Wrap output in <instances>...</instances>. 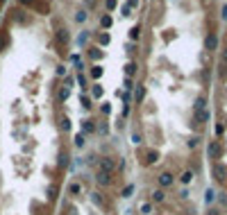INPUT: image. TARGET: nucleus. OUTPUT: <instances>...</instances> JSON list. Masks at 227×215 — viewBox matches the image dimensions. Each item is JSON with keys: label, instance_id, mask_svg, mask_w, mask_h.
Segmentation results:
<instances>
[{"label": "nucleus", "instance_id": "1", "mask_svg": "<svg viewBox=\"0 0 227 215\" xmlns=\"http://www.w3.org/2000/svg\"><path fill=\"white\" fill-rule=\"evenodd\" d=\"M55 41H57V45H66V43L71 41L68 30H64V27H61V30H57V32H55Z\"/></svg>", "mask_w": 227, "mask_h": 215}, {"label": "nucleus", "instance_id": "2", "mask_svg": "<svg viewBox=\"0 0 227 215\" xmlns=\"http://www.w3.org/2000/svg\"><path fill=\"white\" fill-rule=\"evenodd\" d=\"M220 152H223L220 143H218V141H211V143H209V147H207V154H209L211 159H220Z\"/></svg>", "mask_w": 227, "mask_h": 215}, {"label": "nucleus", "instance_id": "3", "mask_svg": "<svg viewBox=\"0 0 227 215\" xmlns=\"http://www.w3.org/2000/svg\"><path fill=\"white\" fill-rule=\"evenodd\" d=\"M96 179H98V183H100V186H109V183H111V172L100 170V172L96 174Z\"/></svg>", "mask_w": 227, "mask_h": 215}, {"label": "nucleus", "instance_id": "4", "mask_svg": "<svg viewBox=\"0 0 227 215\" xmlns=\"http://www.w3.org/2000/svg\"><path fill=\"white\" fill-rule=\"evenodd\" d=\"M204 48H207V50H216V48H218V36L209 34V36L204 38Z\"/></svg>", "mask_w": 227, "mask_h": 215}, {"label": "nucleus", "instance_id": "5", "mask_svg": "<svg viewBox=\"0 0 227 215\" xmlns=\"http://www.w3.org/2000/svg\"><path fill=\"white\" fill-rule=\"evenodd\" d=\"M114 165H116V163H114L111 156H105V159L100 161V168L105 170V172H114Z\"/></svg>", "mask_w": 227, "mask_h": 215}, {"label": "nucleus", "instance_id": "6", "mask_svg": "<svg viewBox=\"0 0 227 215\" xmlns=\"http://www.w3.org/2000/svg\"><path fill=\"white\" fill-rule=\"evenodd\" d=\"M159 183H161V186H170V183H173V174H170V172H161V174H159Z\"/></svg>", "mask_w": 227, "mask_h": 215}, {"label": "nucleus", "instance_id": "7", "mask_svg": "<svg viewBox=\"0 0 227 215\" xmlns=\"http://www.w3.org/2000/svg\"><path fill=\"white\" fill-rule=\"evenodd\" d=\"M89 57H91V59H96V61H98V59H102V57H105V52H102V50H100V48H91V52H89Z\"/></svg>", "mask_w": 227, "mask_h": 215}, {"label": "nucleus", "instance_id": "8", "mask_svg": "<svg viewBox=\"0 0 227 215\" xmlns=\"http://www.w3.org/2000/svg\"><path fill=\"white\" fill-rule=\"evenodd\" d=\"M68 93H71V79H68V82H66V86H64V89L59 91V100L64 102V100H66V97H68Z\"/></svg>", "mask_w": 227, "mask_h": 215}, {"label": "nucleus", "instance_id": "9", "mask_svg": "<svg viewBox=\"0 0 227 215\" xmlns=\"http://www.w3.org/2000/svg\"><path fill=\"white\" fill-rule=\"evenodd\" d=\"M109 41H111V36H109L107 32H102V34H98V43H100V45H107Z\"/></svg>", "mask_w": 227, "mask_h": 215}, {"label": "nucleus", "instance_id": "10", "mask_svg": "<svg viewBox=\"0 0 227 215\" xmlns=\"http://www.w3.org/2000/svg\"><path fill=\"white\" fill-rule=\"evenodd\" d=\"M145 97V86H136V102H143Z\"/></svg>", "mask_w": 227, "mask_h": 215}, {"label": "nucleus", "instance_id": "11", "mask_svg": "<svg viewBox=\"0 0 227 215\" xmlns=\"http://www.w3.org/2000/svg\"><path fill=\"white\" fill-rule=\"evenodd\" d=\"M82 129L87 131V134H91V131H96V125H93L91 120H84V125H82Z\"/></svg>", "mask_w": 227, "mask_h": 215}, {"label": "nucleus", "instance_id": "12", "mask_svg": "<svg viewBox=\"0 0 227 215\" xmlns=\"http://www.w3.org/2000/svg\"><path fill=\"white\" fill-rule=\"evenodd\" d=\"M204 104H207L204 97H198V100H195V113L198 111H204Z\"/></svg>", "mask_w": 227, "mask_h": 215}, {"label": "nucleus", "instance_id": "13", "mask_svg": "<svg viewBox=\"0 0 227 215\" xmlns=\"http://www.w3.org/2000/svg\"><path fill=\"white\" fill-rule=\"evenodd\" d=\"M157 159H159L157 152H148V154H145V163H155Z\"/></svg>", "mask_w": 227, "mask_h": 215}, {"label": "nucleus", "instance_id": "14", "mask_svg": "<svg viewBox=\"0 0 227 215\" xmlns=\"http://www.w3.org/2000/svg\"><path fill=\"white\" fill-rule=\"evenodd\" d=\"M59 127H61V131H71V120H68V118H61Z\"/></svg>", "mask_w": 227, "mask_h": 215}, {"label": "nucleus", "instance_id": "15", "mask_svg": "<svg viewBox=\"0 0 227 215\" xmlns=\"http://www.w3.org/2000/svg\"><path fill=\"white\" fill-rule=\"evenodd\" d=\"M136 68H139V66H136L134 61H129V64H127V68H125V73H127V75H134V73H136Z\"/></svg>", "mask_w": 227, "mask_h": 215}, {"label": "nucleus", "instance_id": "16", "mask_svg": "<svg viewBox=\"0 0 227 215\" xmlns=\"http://www.w3.org/2000/svg\"><path fill=\"white\" fill-rule=\"evenodd\" d=\"M100 75H102V68H100V66H93V70H91V77H93V79H98Z\"/></svg>", "mask_w": 227, "mask_h": 215}, {"label": "nucleus", "instance_id": "17", "mask_svg": "<svg viewBox=\"0 0 227 215\" xmlns=\"http://www.w3.org/2000/svg\"><path fill=\"white\" fill-rule=\"evenodd\" d=\"M214 172H216V179H225V177H223V174H225V168H223V165H216Z\"/></svg>", "mask_w": 227, "mask_h": 215}, {"label": "nucleus", "instance_id": "18", "mask_svg": "<svg viewBox=\"0 0 227 215\" xmlns=\"http://www.w3.org/2000/svg\"><path fill=\"white\" fill-rule=\"evenodd\" d=\"M214 199H216V192H214V190H207V195H204V202H207V204H211Z\"/></svg>", "mask_w": 227, "mask_h": 215}, {"label": "nucleus", "instance_id": "19", "mask_svg": "<svg viewBox=\"0 0 227 215\" xmlns=\"http://www.w3.org/2000/svg\"><path fill=\"white\" fill-rule=\"evenodd\" d=\"M100 25L102 27H111V16H102L100 18Z\"/></svg>", "mask_w": 227, "mask_h": 215}, {"label": "nucleus", "instance_id": "20", "mask_svg": "<svg viewBox=\"0 0 227 215\" xmlns=\"http://www.w3.org/2000/svg\"><path fill=\"white\" fill-rule=\"evenodd\" d=\"M179 179H182V183H188V181L193 179V172H188V170H186V172H184V174H182Z\"/></svg>", "mask_w": 227, "mask_h": 215}, {"label": "nucleus", "instance_id": "21", "mask_svg": "<svg viewBox=\"0 0 227 215\" xmlns=\"http://www.w3.org/2000/svg\"><path fill=\"white\" fill-rule=\"evenodd\" d=\"M75 21H77V23H84V21H87V12H84V9H82V12H77Z\"/></svg>", "mask_w": 227, "mask_h": 215}, {"label": "nucleus", "instance_id": "22", "mask_svg": "<svg viewBox=\"0 0 227 215\" xmlns=\"http://www.w3.org/2000/svg\"><path fill=\"white\" fill-rule=\"evenodd\" d=\"M141 213H143V215H150V213H152V206H150V204H141Z\"/></svg>", "mask_w": 227, "mask_h": 215}, {"label": "nucleus", "instance_id": "23", "mask_svg": "<svg viewBox=\"0 0 227 215\" xmlns=\"http://www.w3.org/2000/svg\"><path fill=\"white\" fill-rule=\"evenodd\" d=\"M152 199H155V202H164V190H155Z\"/></svg>", "mask_w": 227, "mask_h": 215}, {"label": "nucleus", "instance_id": "24", "mask_svg": "<svg viewBox=\"0 0 227 215\" xmlns=\"http://www.w3.org/2000/svg\"><path fill=\"white\" fill-rule=\"evenodd\" d=\"M198 120H209V111H198Z\"/></svg>", "mask_w": 227, "mask_h": 215}, {"label": "nucleus", "instance_id": "25", "mask_svg": "<svg viewBox=\"0 0 227 215\" xmlns=\"http://www.w3.org/2000/svg\"><path fill=\"white\" fill-rule=\"evenodd\" d=\"M75 145H77V147H82V145H84V136H82V134L75 136Z\"/></svg>", "mask_w": 227, "mask_h": 215}, {"label": "nucleus", "instance_id": "26", "mask_svg": "<svg viewBox=\"0 0 227 215\" xmlns=\"http://www.w3.org/2000/svg\"><path fill=\"white\" fill-rule=\"evenodd\" d=\"M93 97H102V86H93Z\"/></svg>", "mask_w": 227, "mask_h": 215}, {"label": "nucleus", "instance_id": "27", "mask_svg": "<svg viewBox=\"0 0 227 215\" xmlns=\"http://www.w3.org/2000/svg\"><path fill=\"white\" fill-rule=\"evenodd\" d=\"M68 190H71V195H77V192H80V183H71Z\"/></svg>", "mask_w": 227, "mask_h": 215}, {"label": "nucleus", "instance_id": "28", "mask_svg": "<svg viewBox=\"0 0 227 215\" xmlns=\"http://www.w3.org/2000/svg\"><path fill=\"white\" fill-rule=\"evenodd\" d=\"M132 192H134V186H127V188L125 190H123V197H129V195Z\"/></svg>", "mask_w": 227, "mask_h": 215}, {"label": "nucleus", "instance_id": "29", "mask_svg": "<svg viewBox=\"0 0 227 215\" xmlns=\"http://www.w3.org/2000/svg\"><path fill=\"white\" fill-rule=\"evenodd\" d=\"M139 34H141V30H139V27H132V32H129V36H132V38H139Z\"/></svg>", "mask_w": 227, "mask_h": 215}, {"label": "nucleus", "instance_id": "30", "mask_svg": "<svg viewBox=\"0 0 227 215\" xmlns=\"http://www.w3.org/2000/svg\"><path fill=\"white\" fill-rule=\"evenodd\" d=\"M18 3H21V5H25V7H34V3H36V0H18Z\"/></svg>", "mask_w": 227, "mask_h": 215}, {"label": "nucleus", "instance_id": "31", "mask_svg": "<svg viewBox=\"0 0 227 215\" xmlns=\"http://www.w3.org/2000/svg\"><path fill=\"white\" fill-rule=\"evenodd\" d=\"M118 5V0H107V9H116Z\"/></svg>", "mask_w": 227, "mask_h": 215}, {"label": "nucleus", "instance_id": "32", "mask_svg": "<svg viewBox=\"0 0 227 215\" xmlns=\"http://www.w3.org/2000/svg\"><path fill=\"white\" fill-rule=\"evenodd\" d=\"M87 36H89V32H82V34H80V38H77V43L82 45L84 41H87Z\"/></svg>", "mask_w": 227, "mask_h": 215}, {"label": "nucleus", "instance_id": "33", "mask_svg": "<svg viewBox=\"0 0 227 215\" xmlns=\"http://www.w3.org/2000/svg\"><path fill=\"white\" fill-rule=\"evenodd\" d=\"M66 161H68V156L61 152V154H59V165H66Z\"/></svg>", "mask_w": 227, "mask_h": 215}, {"label": "nucleus", "instance_id": "34", "mask_svg": "<svg viewBox=\"0 0 227 215\" xmlns=\"http://www.w3.org/2000/svg\"><path fill=\"white\" fill-rule=\"evenodd\" d=\"M125 89H127V91H129V89H134V84H132V79H129V77L125 79Z\"/></svg>", "mask_w": 227, "mask_h": 215}, {"label": "nucleus", "instance_id": "35", "mask_svg": "<svg viewBox=\"0 0 227 215\" xmlns=\"http://www.w3.org/2000/svg\"><path fill=\"white\" fill-rule=\"evenodd\" d=\"M136 5H139V0H127V7H129V9H132V7H136Z\"/></svg>", "mask_w": 227, "mask_h": 215}, {"label": "nucleus", "instance_id": "36", "mask_svg": "<svg viewBox=\"0 0 227 215\" xmlns=\"http://www.w3.org/2000/svg\"><path fill=\"white\" fill-rule=\"evenodd\" d=\"M57 75H59V77H61V75H66V68H64V66H59V68H57Z\"/></svg>", "mask_w": 227, "mask_h": 215}, {"label": "nucleus", "instance_id": "37", "mask_svg": "<svg viewBox=\"0 0 227 215\" xmlns=\"http://www.w3.org/2000/svg\"><path fill=\"white\" fill-rule=\"evenodd\" d=\"M220 16H223V18H227V5L223 7V12H220Z\"/></svg>", "mask_w": 227, "mask_h": 215}, {"label": "nucleus", "instance_id": "38", "mask_svg": "<svg viewBox=\"0 0 227 215\" xmlns=\"http://www.w3.org/2000/svg\"><path fill=\"white\" fill-rule=\"evenodd\" d=\"M84 3H87V7H93V5H96V0H84Z\"/></svg>", "mask_w": 227, "mask_h": 215}, {"label": "nucleus", "instance_id": "39", "mask_svg": "<svg viewBox=\"0 0 227 215\" xmlns=\"http://www.w3.org/2000/svg\"><path fill=\"white\" fill-rule=\"evenodd\" d=\"M223 59H225V61H227V52H225V54H223Z\"/></svg>", "mask_w": 227, "mask_h": 215}, {"label": "nucleus", "instance_id": "40", "mask_svg": "<svg viewBox=\"0 0 227 215\" xmlns=\"http://www.w3.org/2000/svg\"><path fill=\"white\" fill-rule=\"evenodd\" d=\"M211 215H216V213H211Z\"/></svg>", "mask_w": 227, "mask_h": 215}]
</instances>
